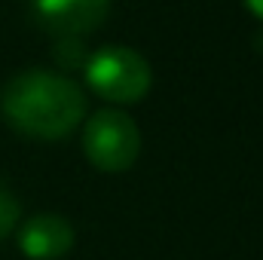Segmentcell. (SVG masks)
<instances>
[{
  "label": "cell",
  "mask_w": 263,
  "mask_h": 260,
  "mask_svg": "<svg viewBox=\"0 0 263 260\" xmlns=\"http://www.w3.org/2000/svg\"><path fill=\"white\" fill-rule=\"evenodd\" d=\"M0 114L18 135L55 141L83 123L86 95L73 80L62 73L25 70L3 86Z\"/></svg>",
  "instance_id": "1"
},
{
  "label": "cell",
  "mask_w": 263,
  "mask_h": 260,
  "mask_svg": "<svg viewBox=\"0 0 263 260\" xmlns=\"http://www.w3.org/2000/svg\"><path fill=\"white\" fill-rule=\"evenodd\" d=\"M83 77L95 95L114 104L141 101L153 83V70L147 65V59L129 46H104L92 52L83 62Z\"/></svg>",
  "instance_id": "2"
},
{
  "label": "cell",
  "mask_w": 263,
  "mask_h": 260,
  "mask_svg": "<svg viewBox=\"0 0 263 260\" xmlns=\"http://www.w3.org/2000/svg\"><path fill=\"white\" fill-rule=\"evenodd\" d=\"M83 153L98 172H126L141 153V132L126 110H95L83 126Z\"/></svg>",
  "instance_id": "3"
},
{
  "label": "cell",
  "mask_w": 263,
  "mask_h": 260,
  "mask_svg": "<svg viewBox=\"0 0 263 260\" xmlns=\"http://www.w3.org/2000/svg\"><path fill=\"white\" fill-rule=\"evenodd\" d=\"M34 18L59 40L92 34L110 9V0H31Z\"/></svg>",
  "instance_id": "4"
},
{
  "label": "cell",
  "mask_w": 263,
  "mask_h": 260,
  "mask_svg": "<svg viewBox=\"0 0 263 260\" xmlns=\"http://www.w3.org/2000/svg\"><path fill=\"white\" fill-rule=\"evenodd\" d=\"M18 248L28 260H62L73 248V227L62 214H34L18 230Z\"/></svg>",
  "instance_id": "5"
},
{
  "label": "cell",
  "mask_w": 263,
  "mask_h": 260,
  "mask_svg": "<svg viewBox=\"0 0 263 260\" xmlns=\"http://www.w3.org/2000/svg\"><path fill=\"white\" fill-rule=\"evenodd\" d=\"M18 217H22V205H18L15 193L0 184V239H6V236L15 230Z\"/></svg>",
  "instance_id": "6"
},
{
  "label": "cell",
  "mask_w": 263,
  "mask_h": 260,
  "mask_svg": "<svg viewBox=\"0 0 263 260\" xmlns=\"http://www.w3.org/2000/svg\"><path fill=\"white\" fill-rule=\"evenodd\" d=\"M242 3H245V9H248L254 18H260L263 22V0H242Z\"/></svg>",
  "instance_id": "7"
}]
</instances>
